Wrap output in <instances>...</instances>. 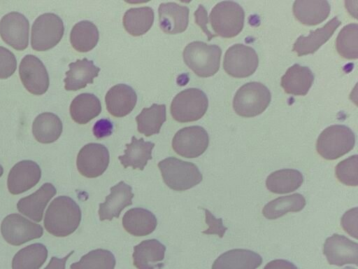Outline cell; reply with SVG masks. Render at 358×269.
<instances>
[{"label":"cell","instance_id":"cell-46","mask_svg":"<svg viewBox=\"0 0 358 269\" xmlns=\"http://www.w3.org/2000/svg\"><path fill=\"white\" fill-rule=\"evenodd\" d=\"M74 251H71L69 254H68L66 256L62 258H59L55 256H52L48 264V265L44 269H65L66 262L68 258L73 254Z\"/></svg>","mask_w":358,"mask_h":269},{"label":"cell","instance_id":"cell-35","mask_svg":"<svg viewBox=\"0 0 358 269\" xmlns=\"http://www.w3.org/2000/svg\"><path fill=\"white\" fill-rule=\"evenodd\" d=\"M166 120V106L157 104L143 109L136 117L138 131L146 137L158 134Z\"/></svg>","mask_w":358,"mask_h":269},{"label":"cell","instance_id":"cell-29","mask_svg":"<svg viewBox=\"0 0 358 269\" xmlns=\"http://www.w3.org/2000/svg\"><path fill=\"white\" fill-rule=\"evenodd\" d=\"M62 128V123L56 114L45 112L36 117L32 124V133L38 142L50 144L58 139Z\"/></svg>","mask_w":358,"mask_h":269},{"label":"cell","instance_id":"cell-43","mask_svg":"<svg viewBox=\"0 0 358 269\" xmlns=\"http://www.w3.org/2000/svg\"><path fill=\"white\" fill-rule=\"evenodd\" d=\"M113 124L107 118L97 120L92 128L93 134L98 139L110 136L113 133Z\"/></svg>","mask_w":358,"mask_h":269},{"label":"cell","instance_id":"cell-31","mask_svg":"<svg viewBox=\"0 0 358 269\" xmlns=\"http://www.w3.org/2000/svg\"><path fill=\"white\" fill-rule=\"evenodd\" d=\"M303 181V175L299 170L282 169L268 175L266 180V186L272 193L284 194L298 189Z\"/></svg>","mask_w":358,"mask_h":269},{"label":"cell","instance_id":"cell-27","mask_svg":"<svg viewBox=\"0 0 358 269\" xmlns=\"http://www.w3.org/2000/svg\"><path fill=\"white\" fill-rule=\"evenodd\" d=\"M295 18L306 25H316L325 20L330 13L327 1H295L293 4Z\"/></svg>","mask_w":358,"mask_h":269},{"label":"cell","instance_id":"cell-15","mask_svg":"<svg viewBox=\"0 0 358 269\" xmlns=\"http://www.w3.org/2000/svg\"><path fill=\"white\" fill-rule=\"evenodd\" d=\"M323 254L329 264L342 266L357 265L358 244L344 235L334 234L329 237L323 246Z\"/></svg>","mask_w":358,"mask_h":269},{"label":"cell","instance_id":"cell-12","mask_svg":"<svg viewBox=\"0 0 358 269\" xmlns=\"http://www.w3.org/2000/svg\"><path fill=\"white\" fill-rule=\"evenodd\" d=\"M109 160V151L105 146L98 143H89L80 150L76 165L78 172L83 176L95 178L106 170Z\"/></svg>","mask_w":358,"mask_h":269},{"label":"cell","instance_id":"cell-39","mask_svg":"<svg viewBox=\"0 0 358 269\" xmlns=\"http://www.w3.org/2000/svg\"><path fill=\"white\" fill-rule=\"evenodd\" d=\"M358 156L354 155L341 161L336 167V176L343 184L351 186L358 185Z\"/></svg>","mask_w":358,"mask_h":269},{"label":"cell","instance_id":"cell-9","mask_svg":"<svg viewBox=\"0 0 358 269\" xmlns=\"http://www.w3.org/2000/svg\"><path fill=\"white\" fill-rule=\"evenodd\" d=\"M258 64L259 58L255 49L241 43L229 47L223 60V68L226 73L235 78L251 76Z\"/></svg>","mask_w":358,"mask_h":269},{"label":"cell","instance_id":"cell-40","mask_svg":"<svg viewBox=\"0 0 358 269\" xmlns=\"http://www.w3.org/2000/svg\"><path fill=\"white\" fill-rule=\"evenodd\" d=\"M17 60L15 55L3 46H0V78L10 77L15 71Z\"/></svg>","mask_w":358,"mask_h":269},{"label":"cell","instance_id":"cell-1","mask_svg":"<svg viewBox=\"0 0 358 269\" xmlns=\"http://www.w3.org/2000/svg\"><path fill=\"white\" fill-rule=\"evenodd\" d=\"M80 221L79 205L70 197L62 195L50 204L43 223L49 233L56 237H66L78 228Z\"/></svg>","mask_w":358,"mask_h":269},{"label":"cell","instance_id":"cell-36","mask_svg":"<svg viewBox=\"0 0 358 269\" xmlns=\"http://www.w3.org/2000/svg\"><path fill=\"white\" fill-rule=\"evenodd\" d=\"M48 257V250L41 243H34L19 250L12 261L13 269H39Z\"/></svg>","mask_w":358,"mask_h":269},{"label":"cell","instance_id":"cell-33","mask_svg":"<svg viewBox=\"0 0 358 269\" xmlns=\"http://www.w3.org/2000/svg\"><path fill=\"white\" fill-rule=\"evenodd\" d=\"M99 38V34L96 26L88 20L76 23L70 34L72 47L80 53L92 50L97 44Z\"/></svg>","mask_w":358,"mask_h":269},{"label":"cell","instance_id":"cell-14","mask_svg":"<svg viewBox=\"0 0 358 269\" xmlns=\"http://www.w3.org/2000/svg\"><path fill=\"white\" fill-rule=\"evenodd\" d=\"M29 23L18 12L5 15L0 21V36L3 41L17 50H23L29 43Z\"/></svg>","mask_w":358,"mask_h":269},{"label":"cell","instance_id":"cell-18","mask_svg":"<svg viewBox=\"0 0 358 269\" xmlns=\"http://www.w3.org/2000/svg\"><path fill=\"white\" fill-rule=\"evenodd\" d=\"M159 26L168 34L185 31L189 22V9L175 2L162 3L158 8Z\"/></svg>","mask_w":358,"mask_h":269},{"label":"cell","instance_id":"cell-24","mask_svg":"<svg viewBox=\"0 0 358 269\" xmlns=\"http://www.w3.org/2000/svg\"><path fill=\"white\" fill-rule=\"evenodd\" d=\"M69 70L66 72L64 88L66 90L76 91L84 88L88 83H92L99 75L100 68L96 67L92 60L87 58L77 60L69 64Z\"/></svg>","mask_w":358,"mask_h":269},{"label":"cell","instance_id":"cell-30","mask_svg":"<svg viewBox=\"0 0 358 269\" xmlns=\"http://www.w3.org/2000/svg\"><path fill=\"white\" fill-rule=\"evenodd\" d=\"M70 114L78 124H86L98 116L101 111V104L98 97L91 93H81L71 103Z\"/></svg>","mask_w":358,"mask_h":269},{"label":"cell","instance_id":"cell-11","mask_svg":"<svg viewBox=\"0 0 358 269\" xmlns=\"http://www.w3.org/2000/svg\"><path fill=\"white\" fill-rule=\"evenodd\" d=\"M209 144L206 130L199 125L185 127L178 130L172 140L175 152L185 158H197L206 151Z\"/></svg>","mask_w":358,"mask_h":269},{"label":"cell","instance_id":"cell-44","mask_svg":"<svg viewBox=\"0 0 358 269\" xmlns=\"http://www.w3.org/2000/svg\"><path fill=\"white\" fill-rule=\"evenodd\" d=\"M195 22L198 25L203 32L208 36V40L210 41L211 39L215 35L211 34L208 29L206 25L208 24V16L206 8L202 6L199 5L198 8L194 13Z\"/></svg>","mask_w":358,"mask_h":269},{"label":"cell","instance_id":"cell-22","mask_svg":"<svg viewBox=\"0 0 358 269\" xmlns=\"http://www.w3.org/2000/svg\"><path fill=\"white\" fill-rule=\"evenodd\" d=\"M262 263L257 253L245 249H234L221 254L213 263L212 269H256Z\"/></svg>","mask_w":358,"mask_h":269},{"label":"cell","instance_id":"cell-19","mask_svg":"<svg viewBox=\"0 0 358 269\" xmlns=\"http://www.w3.org/2000/svg\"><path fill=\"white\" fill-rule=\"evenodd\" d=\"M55 187L50 183L43 184L34 193L21 198L17 203L18 211L29 219L39 222L50 199L56 194Z\"/></svg>","mask_w":358,"mask_h":269},{"label":"cell","instance_id":"cell-20","mask_svg":"<svg viewBox=\"0 0 358 269\" xmlns=\"http://www.w3.org/2000/svg\"><path fill=\"white\" fill-rule=\"evenodd\" d=\"M108 111L115 117H123L134 108L137 95L135 90L126 84H117L107 92L105 97Z\"/></svg>","mask_w":358,"mask_h":269},{"label":"cell","instance_id":"cell-28","mask_svg":"<svg viewBox=\"0 0 358 269\" xmlns=\"http://www.w3.org/2000/svg\"><path fill=\"white\" fill-rule=\"evenodd\" d=\"M126 149L123 156L118 159L124 168L131 167L133 169L143 170L148 161L152 159V150L155 144L145 142L143 138L137 139L133 136L130 144L125 145Z\"/></svg>","mask_w":358,"mask_h":269},{"label":"cell","instance_id":"cell-47","mask_svg":"<svg viewBox=\"0 0 358 269\" xmlns=\"http://www.w3.org/2000/svg\"><path fill=\"white\" fill-rule=\"evenodd\" d=\"M3 167L0 165V177L3 175Z\"/></svg>","mask_w":358,"mask_h":269},{"label":"cell","instance_id":"cell-8","mask_svg":"<svg viewBox=\"0 0 358 269\" xmlns=\"http://www.w3.org/2000/svg\"><path fill=\"white\" fill-rule=\"evenodd\" d=\"M64 32L62 20L56 14L47 13L38 17L31 27V45L36 51H45L55 47Z\"/></svg>","mask_w":358,"mask_h":269},{"label":"cell","instance_id":"cell-32","mask_svg":"<svg viewBox=\"0 0 358 269\" xmlns=\"http://www.w3.org/2000/svg\"><path fill=\"white\" fill-rule=\"evenodd\" d=\"M154 18V11L150 7L131 8L124 14L123 26L129 34L141 36L151 28Z\"/></svg>","mask_w":358,"mask_h":269},{"label":"cell","instance_id":"cell-17","mask_svg":"<svg viewBox=\"0 0 358 269\" xmlns=\"http://www.w3.org/2000/svg\"><path fill=\"white\" fill-rule=\"evenodd\" d=\"M134 195L131 187L122 181L111 187L105 202L99 204L100 220L111 221L114 217L118 218L121 212L132 204Z\"/></svg>","mask_w":358,"mask_h":269},{"label":"cell","instance_id":"cell-7","mask_svg":"<svg viewBox=\"0 0 358 269\" xmlns=\"http://www.w3.org/2000/svg\"><path fill=\"white\" fill-rule=\"evenodd\" d=\"M208 106L206 95L200 89L188 88L173 99L170 110L174 120L180 123L196 121L206 113Z\"/></svg>","mask_w":358,"mask_h":269},{"label":"cell","instance_id":"cell-26","mask_svg":"<svg viewBox=\"0 0 358 269\" xmlns=\"http://www.w3.org/2000/svg\"><path fill=\"white\" fill-rule=\"evenodd\" d=\"M157 224L156 216L150 211L141 207L129 209L122 217L124 228L134 236H145L152 233Z\"/></svg>","mask_w":358,"mask_h":269},{"label":"cell","instance_id":"cell-5","mask_svg":"<svg viewBox=\"0 0 358 269\" xmlns=\"http://www.w3.org/2000/svg\"><path fill=\"white\" fill-rule=\"evenodd\" d=\"M355 135L344 125H333L324 129L316 142V150L323 158L335 160L350 152L355 146Z\"/></svg>","mask_w":358,"mask_h":269},{"label":"cell","instance_id":"cell-25","mask_svg":"<svg viewBox=\"0 0 358 269\" xmlns=\"http://www.w3.org/2000/svg\"><path fill=\"white\" fill-rule=\"evenodd\" d=\"M314 75L308 67L294 64L281 78V86L284 91L294 95H306L311 88Z\"/></svg>","mask_w":358,"mask_h":269},{"label":"cell","instance_id":"cell-6","mask_svg":"<svg viewBox=\"0 0 358 269\" xmlns=\"http://www.w3.org/2000/svg\"><path fill=\"white\" fill-rule=\"evenodd\" d=\"M209 19L216 36L232 38L237 36L243 28L245 12L236 2L224 1L213 7Z\"/></svg>","mask_w":358,"mask_h":269},{"label":"cell","instance_id":"cell-4","mask_svg":"<svg viewBox=\"0 0 358 269\" xmlns=\"http://www.w3.org/2000/svg\"><path fill=\"white\" fill-rule=\"evenodd\" d=\"M271 100L268 88L259 82H249L242 85L233 99V109L240 116L251 118L264 112Z\"/></svg>","mask_w":358,"mask_h":269},{"label":"cell","instance_id":"cell-38","mask_svg":"<svg viewBox=\"0 0 358 269\" xmlns=\"http://www.w3.org/2000/svg\"><path fill=\"white\" fill-rule=\"evenodd\" d=\"M358 25L356 23L345 26L336 39V50L339 55L348 60H355L357 53Z\"/></svg>","mask_w":358,"mask_h":269},{"label":"cell","instance_id":"cell-13","mask_svg":"<svg viewBox=\"0 0 358 269\" xmlns=\"http://www.w3.org/2000/svg\"><path fill=\"white\" fill-rule=\"evenodd\" d=\"M20 80L31 94L41 95L48 89L49 76L43 63L33 55H25L19 67Z\"/></svg>","mask_w":358,"mask_h":269},{"label":"cell","instance_id":"cell-34","mask_svg":"<svg viewBox=\"0 0 358 269\" xmlns=\"http://www.w3.org/2000/svg\"><path fill=\"white\" fill-rule=\"evenodd\" d=\"M305 198L300 193L279 197L268 202L262 209L268 219H276L289 212H299L306 206Z\"/></svg>","mask_w":358,"mask_h":269},{"label":"cell","instance_id":"cell-10","mask_svg":"<svg viewBox=\"0 0 358 269\" xmlns=\"http://www.w3.org/2000/svg\"><path fill=\"white\" fill-rule=\"evenodd\" d=\"M1 232L10 244L19 246L43 235L41 226L34 223L18 214L6 216L2 221Z\"/></svg>","mask_w":358,"mask_h":269},{"label":"cell","instance_id":"cell-42","mask_svg":"<svg viewBox=\"0 0 358 269\" xmlns=\"http://www.w3.org/2000/svg\"><path fill=\"white\" fill-rule=\"evenodd\" d=\"M341 225L350 236L357 238V207L351 209L343 214Z\"/></svg>","mask_w":358,"mask_h":269},{"label":"cell","instance_id":"cell-2","mask_svg":"<svg viewBox=\"0 0 358 269\" xmlns=\"http://www.w3.org/2000/svg\"><path fill=\"white\" fill-rule=\"evenodd\" d=\"M182 55L185 63L195 74L206 78L219 70L222 50L217 45L193 41L185 46Z\"/></svg>","mask_w":358,"mask_h":269},{"label":"cell","instance_id":"cell-41","mask_svg":"<svg viewBox=\"0 0 358 269\" xmlns=\"http://www.w3.org/2000/svg\"><path fill=\"white\" fill-rule=\"evenodd\" d=\"M206 214V222L208 225V228L203 231L205 234H215L220 237H222L227 230V228L223 225L221 218H215L212 213L207 209L203 208Z\"/></svg>","mask_w":358,"mask_h":269},{"label":"cell","instance_id":"cell-37","mask_svg":"<svg viewBox=\"0 0 358 269\" xmlns=\"http://www.w3.org/2000/svg\"><path fill=\"white\" fill-rule=\"evenodd\" d=\"M115 258L107 249H96L81 257L79 261L72 263L71 269H114Z\"/></svg>","mask_w":358,"mask_h":269},{"label":"cell","instance_id":"cell-3","mask_svg":"<svg viewBox=\"0 0 358 269\" xmlns=\"http://www.w3.org/2000/svg\"><path fill=\"white\" fill-rule=\"evenodd\" d=\"M158 167L166 185L177 191L189 189L199 184L203 179L196 165L175 157L161 160Z\"/></svg>","mask_w":358,"mask_h":269},{"label":"cell","instance_id":"cell-16","mask_svg":"<svg viewBox=\"0 0 358 269\" xmlns=\"http://www.w3.org/2000/svg\"><path fill=\"white\" fill-rule=\"evenodd\" d=\"M41 177V170L36 162L30 160L20 161L9 172L8 189L11 194H20L36 185Z\"/></svg>","mask_w":358,"mask_h":269},{"label":"cell","instance_id":"cell-23","mask_svg":"<svg viewBox=\"0 0 358 269\" xmlns=\"http://www.w3.org/2000/svg\"><path fill=\"white\" fill-rule=\"evenodd\" d=\"M165 251L166 247L159 240H143L134 247V265L137 269L160 268L159 263L164 260Z\"/></svg>","mask_w":358,"mask_h":269},{"label":"cell","instance_id":"cell-45","mask_svg":"<svg viewBox=\"0 0 358 269\" xmlns=\"http://www.w3.org/2000/svg\"><path fill=\"white\" fill-rule=\"evenodd\" d=\"M264 269H298L292 263L283 259L273 260L268 263Z\"/></svg>","mask_w":358,"mask_h":269},{"label":"cell","instance_id":"cell-21","mask_svg":"<svg viewBox=\"0 0 358 269\" xmlns=\"http://www.w3.org/2000/svg\"><path fill=\"white\" fill-rule=\"evenodd\" d=\"M341 24L338 18L334 17L322 27L311 31L307 36H300L293 45V52L299 57L314 53L333 36Z\"/></svg>","mask_w":358,"mask_h":269}]
</instances>
